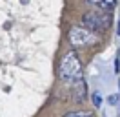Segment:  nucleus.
I'll return each instance as SVG.
<instances>
[{
	"label": "nucleus",
	"instance_id": "f257e3e1",
	"mask_svg": "<svg viewBox=\"0 0 120 117\" xmlns=\"http://www.w3.org/2000/svg\"><path fill=\"white\" fill-rule=\"evenodd\" d=\"M58 77H60L62 82H68V84H73V82H76V80L84 79L82 64H80V58H78V55H76L75 50L68 51L64 57L60 58Z\"/></svg>",
	"mask_w": 120,
	"mask_h": 117
},
{
	"label": "nucleus",
	"instance_id": "f03ea898",
	"mask_svg": "<svg viewBox=\"0 0 120 117\" xmlns=\"http://www.w3.org/2000/svg\"><path fill=\"white\" fill-rule=\"evenodd\" d=\"M111 15L105 13V11H87V13L82 15V26L84 28H87L89 31L93 33H100V31H105V29L111 28Z\"/></svg>",
	"mask_w": 120,
	"mask_h": 117
},
{
	"label": "nucleus",
	"instance_id": "7ed1b4c3",
	"mask_svg": "<svg viewBox=\"0 0 120 117\" xmlns=\"http://www.w3.org/2000/svg\"><path fill=\"white\" fill-rule=\"evenodd\" d=\"M68 38L73 48H89V46L98 44V40H100V37L97 33L89 31L84 26H73L68 33Z\"/></svg>",
	"mask_w": 120,
	"mask_h": 117
},
{
	"label": "nucleus",
	"instance_id": "20e7f679",
	"mask_svg": "<svg viewBox=\"0 0 120 117\" xmlns=\"http://www.w3.org/2000/svg\"><path fill=\"white\" fill-rule=\"evenodd\" d=\"M86 2L97 11H105V13H111L116 7V0H86Z\"/></svg>",
	"mask_w": 120,
	"mask_h": 117
},
{
	"label": "nucleus",
	"instance_id": "39448f33",
	"mask_svg": "<svg viewBox=\"0 0 120 117\" xmlns=\"http://www.w3.org/2000/svg\"><path fill=\"white\" fill-rule=\"evenodd\" d=\"M73 86H75V99L78 102H82L87 97V82L84 79H80V80H76V82H73Z\"/></svg>",
	"mask_w": 120,
	"mask_h": 117
},
{
	"label": "nucleus",
	"instance_id": "423d86ee",
	"mask_svg": "<svg viewBox=\"0 0 120 117\" xmlns=\"http://www.w3.org/2000/svg\"><path fill=\"white\" fill-rule=\"evenodd\" d=\"M64 117H95V113L89 110H75V112H68Z\"/></svg>",
	"mask_w": 120,
	"mask_h": 117
},
{
	"label": "nucleus",
	"instance_id": "0eeeda50",
	"mask_svg": "<svg viewBox=\"0 0 120 117\" xmlns=\"http://www.w3.org/2000/svg\"><path fill=\"white\" fill-rule=\"evenodd\" d=\"M93 104H95V106H100V104H102V97L98 93H93Z\"/></svg>",
	"mask_w": 120,
	"mask_h": 117
},
{
	"label": "nucleus",
	"instance_id": "6e6552de",
	"mask_svg": "<svg viewBox=\"0 0 120 117\" xmlns=\"http://www.w3.org/2000/svg\"><path fill=\"white\" fill-rule=\"evenodd\" d=\"M109 101H111V104H116V101H118V97H116V95H111V97H109Z\"/></svg>",
	"mask_w": 120,
	"mask_h": 117
},
{
	"label": "nucleus",
	"instance_id": "1a4fd4ad",
	"mask_svg": "<svg viewBox=\"0 0 120 117\" xmlns=\"http://www.w3.org/2000/svg\"><path fill=\"white\" fill-rule=\"evenodd\" d=\"M118 35H120V22H118Z\"/></svg>",
	"mask_w": 120,
	"mask_h": 117
}]
</instances>
